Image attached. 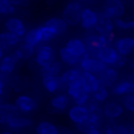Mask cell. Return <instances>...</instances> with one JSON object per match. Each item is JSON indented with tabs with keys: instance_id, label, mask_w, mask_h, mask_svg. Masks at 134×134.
I'll use <instances>...</instances> for the list:
<instances>
[{
	"instance_id": "obj_1",
	"label": "cell",
	"mask_w": 134,
	"mask_h": 134,
	"mask_svg": "<svg viewBox=\"0 0 134 134\" xmlns=\"http://www.w3.org/2000/svg\"><path fill=\"white\" fill-rule=\"evenodd\" d=\"M112 41H113V38L105 37L102 34H98V33L97 34L95 33L87 34L85 38V44L87 47V55L95 57L100 49L111 45Z\"/></svg>"
},
{
	"instance_id": "obj_2",
	"label": "cell",
	"mask_w": 134,
	"mask_h": 134,
	"mask_svg": "<svg viewBox=\"0 0 134 134\" xmlns=\"http://www.w3.org/2000/svg\"><path fill=\"white\" fill-rule=\"evenodd\" d=\"M66 94L71 98L74 105H86L91 99V94H88L83 88L81 79L66 86Z\"/></svg>"
},
{
	"instance_id": "obj_3",
	"label": "cell",
	"mask_w": 134,
	"mask_h": 134,
	"mask_svg": "<svg viewBox=\"0 0 134 134\" xmlns=\"http://www.w3.org/2000/svg\"><path fill=\"white\" fill-rule=\"evenodd\" d=\"M82 8V4H80V2L75 1V0L69 1L61 12V18L65 20V23L68 26H75L80 23Z\"/></svg>"
},
{
	"instance_id": "obj_4",
	"label": "cell",
	"mask_w": 134,
	"mask_h": 134,
	"mask_svg": "<svg viewBox=\"0 0 134 134\" xmlns=\"http://www.w3.org/2000/svg\"><path fill=\"white\" fill-rule=\"evenodd\" d=\"M35 64L41 68L55 61V51L54 48L48 44H40L35 47V54H34Z\"/></svg>"
},
{
	"instance_id": "obj_5",
	"label": "cell",
	"mask_w": 134,
	"mask_h": 134,
	"mask_svg": "<svg viewBox=\"0 0 134 134\" xmlns=\"http://www.w3.org/2000/svg\"><path fill=\"white\" fill-rule=\"evenodd\" d=\"M102 13L112 20L122 18L126 13L125 2L122 0H105L102 6Z\"/></svg>"
},
{
	"instance_id": "obj_6",
	"label": "cell",
	"mask_w": 134,
	"mask_h": 134,
	"mask_svg": "<svg viewBox=\"0 0 134 134\" xmlns=\"http://www.w3.org/2000/svg\"><path fill=\"white\" fill-rule=\"evenodd\" d=\"M106 67L107 66L104 63H101L97 57L93 55L83 57L80 60V63H79V68L82 72H88V73L95 74V75H99Z\"/></svg>"
},
{
	"instance_id": "obj_7",
	"label": "cell",
	"mask_w": 134,
	"mask_h": 134,
	"mask_svg": "<svg viewBox=\"0 0 134 134\" xmlns=\"http://www.w3.org/2000/svg\"><path fill=\"white\" fill-rule=\"evenodd\" d=\"M14 106L19 113L30 114L38 108V102L34 98L28 94H19L14 100Z\"/></svg>"
},
{
	"instance_id": "obj_8",
	"label": "cell",
	"mask_w": 134,
	"mask_h": 134,
	"mask_svg": "<svg viewBox=\"0 0 134 134\" xmlns=\"http://www.w3.org/2000/svg\"><path fill=\"white\" fill-rule=\"evenodd\" d=\"M98 19H99V13L97 11H94L91 7H83L82 12H81V16H80V25L83 30L86 31H91L94 30L97 26Z\"/></svg>"
},
{
	"instance_id": "obj_9",
	"label": "cell",
	"mask_w": 134,
	"mask_h": 134,
	"mask_svg": "<svg viewBox=\"0 0 134 134\" xmlns=\"http://www.w3.org/2000/svg\"><path fill=\"white\" fill-rule=\"evenodd\" d=\"M5 30L7 32L12 33V34L19 37L20 39H23L25 37L26 32H27V28L26 25L20 18H16V16H9L6 19L5 21Z\"/></svg>"
},
{
	"instance_id": "obj_10",
	"label": "cell",
	"mask_w": 134,
	"mask_h": 134,
	"mask_svg": "<svg viewBox=\"0 0 134 134\" xmlns=\"http://www.w3.org/2000/svg\"><path fill=\"white\" fill-rule=\"evenodd\" d=\"M88 114H90V112L85 105H73L69 107L68 112H67L69 120L76 126L85 122L88 118Z\"/></svg>"
},
{
	"instance_id": "obj_11",
	"label": "cell",
	"mask_w": 134,
	"mask_h": 134,
	"mask_svg": "<svg viewBox=\"0 0 134 134\" xmlns=\"http://www.w3.org/2000/svg\"><path fill=\"white\" fill-rule=\"evenodd\" d=\"M114 48L121 57H130L134 53V37H121L113 44Z\"/></svg>"
},
{
	"instance_id": "obj_12",
	"label": "cell",
	"mask_w": 134,
	"mask_h": 134,
	"mask_svg": "<svg viewBox=\"0 0 134 134\" xmlns=\"http://www.w3.org/2000/svg\"><path fill=\"white\" fill-rule=\"evenodd\" d=\"M98 78H99L101 86H105V87H107V88H109V87L112 88L119 81L120 72H119V69L114 68V67L107 66L106 68L98 75Z\"/></svg>"
},
{
	"instance_id": "obj_13",
	"label": "cell",
	"mask_w": 134,
	"mask_h": 134,
	"mask_svg": "<svg viewBox=\"0 0 134 134\" xmlns=\"http://www.w3.org/2000/svg\"><path fill=\"white\" fill-rule=\"evenodd\" d=\"M95 57H97L101 63H104L106 66H109V67L115 66L116 61L120 58V55H119V53L116 52V49L114 48V46H111V45H108V46H106L105 48L100 49Z\"/></svg>"
},
{
	"instance_id": "obj_14",
	"label": "cell",
	"mask_w": 134,
	"mask_h": 134,
	"mask_svg": "<svg viewBox=\"0 0 134 134\" xmlns=\"http://www.w3.org/2000/svg\"><path fill=\"white\" fill-rule=\"evenodd\" d=\"M19 61L20 60L16 58V55L13 52L7 54V55H5L4 58L1 59V61H0V73H1V75L4 76V78L12 75V74L15 72Z\"/></svg>"
},
{
	"instance_id": "obj_15",
	"label": "cell",
	"mask_w": 134,
	"mask_h": 134,
	"mask_svg": "<svg viewBox=\"0 0 134 134\" xmlns=\"http://www.w3.org/2000/svg\"><path fill=\"white\" fill-rule=\"evenodd\" d=\"M114 20L107 18L104 13H99V19H98L97 26L94 30L98 32V34H102L105 37L113 38V32H114Z\"/></svg>"
},
{
	"instance_id": "obj_16",
	"label": "cell",
	"mask_w": 134,
	"mask_h": 134,
	"mask_svg": "<svg viewBox=\"0 0 134 134\" xmlns=\"http://www.w3.org/2000/svg\"><path fill=\"white\" fill-rule=\"evenodd\" d=\"M124 106L118 101H108L102 106V115L109 120H115L124 114Z\"/></svg>"
},
{
	"instance_id": "obj_17",
	"label": "cell",
	"mask_w": 134,
	"mask_h": 134,
	"mask_svg": "<svg viewBox=\"0 0 134 134\" xmlns=\"http://www.w3.org/2000/svg\"><path fill=\"white\" fill-rule=\"evenodd\" d=\"M65 47L71 53H73L74 55H76L80 59L87 55V47H86L85 40L80 39V38H72V39L67 40Z\"/></svg>"
},
{
	"instance_id": "obj_18",
	"label": "cell",
	"mask_w": 134,
	"mask_h": 134,
	"mask_svg": "<svg viewBox=\"0 0 134 134\" xmlns=\"http://www.w3.org/2000/svg\"><path fill=\"white\" fill-rule=\"evenodd\" d=\"M81 83H82L83 88L86 90V92L91 95L101 86L98 75L92 74V73H88V72H82V75H81Z\"/></svg>"
},
{
	"instance_id": "obj_19",
	"label": "cell",
	"mask_w": 134,
	"mask_h": 134,
	"mask_svg": "<svg viewBox=\"0 0 134 134\" xmlns=\"http://www.w3.org/2000/svg\"><path fill=\"white\" fill-rule=\"evenodd\" d=\"M5 126L9 131H23L32 126V120L30 118H27V116H23V115L16 114V115L12 116L7 121V124Z\"/></svg>"
},
{
	"instance_id": "obj_20",
	"label": "cell",
	"mask_w": 134,
	"mask_h": 134,
	"mask_svg": "<svg viewBox=\"0 0 134 134\" xmlns=\"http://www.w3.org/2000/svg\"><path fill=\"white\" fill-rule=\"evenodd\" d=\"M71 98L66 94V93H58L55 94L49 101L51 105V108L54 112H64L67 108H69V105H71Z\"/></svg>"
},
{
	"instance_id": "obj_21",
	"label": "cell",
	"mask_w": 134,
	"mask_h": 134,
	"mask_svg": "<svg viewBox=\"0 0 134 134\" xmlns=\"http://www.w3.org/2000/svg\"><path fill=\"white\" fill-rule=\"evenodd\" d=\"M20 40L21 39L19 37L7 32V31L0 33V47L5 52L11 51V49H15L20 45Z\"/></svg>"
},
{
	"instance_id": "obj_22",
	"label": "cell",
	"mask_w": 134,
	"mask_h": 134,
	"mask_svg": "<svg viewBox=\"0 0 134 134\" xmlns=\"http://www.w3.org/2000/svg\"><path fill=\"white\" fill-rule=\"evenodd\" d=\"M42 87L45 88L47 93L55 94L61 90L63 82L60 80V75H49V76H42Z\"/></svg>"
},
{
	"instance_id": "obj_23",
	"label": "cell",
	"mask_w": 134,
	"mask_h": 134,
	"mask_svg": "<svg viewBox=\"0 0 134 134\" xmlns=\"http://www.w3.org/2000/svg\"><path fill=\"white\" fill-rule=\"evenodd\" d=\"M82 75V71H81L79 67H69L66 71L61 72L60 74V80L63 82V86L66 87L69 83L74 82V81H78L81 79Z\"/></svg>"
},
{
	"instance_id": "obj_24",
	"label": "cell",
	"mask_w": 134,
	"mask_h": 134,
	"mask_svg": "<svg viewBox=\"0 0 134 134\" xmlns=\"http://www.w3.org/2000/svg\"><path fill=\"white\" fill-rule=\"evenodd\" d=\"M35 31V35H37V40H38V44H46V42H49L54 39L55 37L58 35L55 34L53 30L48 27L46 25H41L39 27H34Z\"/></svg>"
},
{
	"instance_id": "obj_25",
	"label": "cell",
	"mask_w": 134,
	"mask_h": 134,
	"mask_svg": "<svg viewBox=\"0 0 134 134\" xmlns=\"http://www.w3.org/2000/svg\"><path fill=\"white\" fill-rule=\"evenodd\" d=\"M16 114H19V112L15 108L14 104L0 101V124L1 125H6L7 121Z\"/></svg>"
},
{
	"instance_id": "obj_26",
	"label": "cell",
	"mask_w": 134,
	"mask_h": 134,
	"mask_svg": "<svg viewBox=\"0 0 134 134\" xmlns=\"http://www.w3.org/2000/svg\"><path fill=\"white\" fill-rule=\"evenodd\" d=\"M133 93V86L131 80H120L112 87V94L115 97H125Z\"/></svg>"
},
{
	"instance_id": "obj_27",
	"label": "cell",
	"mask_w": 134,
	"mask_h": 134,
	"mask_svg": "<svg viewBox=\"0 0 134 134\" xmlns=\"http://www.w3.org/2000/svg\"><path fill=\"white\" fill-rule=\"evenodd\" d=\"M59 59H60L61 64H64V65H66L68 67L79 66V63H80V60H81L80 58H78V57L74 55L73 53H71L65 46L59 49Z\"/></svg>"
},
{
	"instance_id": "obj_28",
	"label": "cell",
	"mask_w": 134,
	"mask_h": 134,
	"mask_svg": "<svg viewBox=\"0 0 134 134\" xmlns=\"http://www.w3.org/2000/svg\"><path fill=\"white\" fill-rule=\"evenodd\" d=\"M13 53L15 54L16 58H18L19 60H28V59H31V58L34 57L35 47L23 42V44H20L15 49H14Z\"/></svg>"
},
{
	"instance_id": "obj_29",
	"label": "cell",
	"mask_w": 134,
	"mask_h": 134,
	"mask_svg": "<svg viewBox=\"0 0 134 134\" xmlns=\"http://www.w3.org/2000/svg\"><path fill=\"white\" fill-rule=\"evenodd\" d=\"M44 25L48 26L51 30H53L55 32L57 35H61L66 32L67 30V24L65 23L63 18H58V16H53V18H49L48 20L45 21Z\"/></svg>"
},
{
	"instance_id": "obj_30",
	"label": "cell",
	"mask_w": 134,
	"mask_h": 134,
	"mask_svg": "<svg viewBox=\"0 0 134 134\" xmlns=\"http://www.w3.org/2000/svg\"><path fill=\"white\" fill-rule=\"evenodd\" d=\"M63 72V65L60 61H53L49 65L41 67L40 68V74L42 76H49V75H60Z\"/></svg>"
},
{
	"instance_id": "obj_31",
	"label": "cell",
	"mask_w": 134,
	"mask_h": 134,
	"mask_svg": "<svg viewBox=\"0 0 134 134\" xmlns=\"http://www.w3.org/2000/svg\"><path fill=\"white\" fill-rule=\"evenodd\" d=\"M35 134H59V127L49 121H41L35 127Z\"/></svg>"
},
{
	"instance_id": "obj_32",
	"label": "cell",
	"mask_w": 134,
	"mask_h": 134,
	"mask_svg": "<svg viewBox=\"0 0 134 134\" xmlns=\"http://www.w3.org/2000/svg\"><path fill=\"white\" fill-rule=\"evenodd\" d=\"M91 97H92V99L94 100V101H97L98 104H102V102H106V100L108 99L109 91H108V88L105 87V86H100Z\"/></svg>"
},
{
	"instance_id": "obj_33",
	"label": "cell",
	"mask_w": 134,
	"mask_h": 134,
	"mask_svg": "<svg viewBox=\"0 0 134 134\" xmlns=\"http://www.w3.org/2000/svg\"><path fill=\"white\" fill-rule=\"evenodd\" d=\"M114 27L120 31H134V19H115L114 20Z\"/></svg>"
},
{
	"instance_id": "obj_34",
	"label": "cell",
	"mask_w": 134,
	"mask_h": 134,
	"mask_svg": "<svg viewBox=\"0 0 134 134\" xmlns=\"http://www.w3.org/2000/svg\"><path fill=\"white\" fill-rule=\"evenodd\" d=\"M15 8L7 0H0V15H12L15 12Z\"/></svg>"
},
{
	"instance_id": "obj_35",
	"label": "cell",
	"mask_w": 134,
	"mask_h": 134,
	"mask_svg": "<svg viewBox=\"0 0 134 134\" xmlns=\"http://www.w3.org/2000/svg\"><path fill=\"white\" fill-rule=\"evenodd\" d=\"M122 106L126 111L131 112L134 114V94H127L125 97H122Z\"/></svg>"
},
{
	"instance_id": "obj_36",
	"label": "cell",
	"mask_w": 134,
	"mask_h": 134,
	"mask_svg": "<svg viewBox=\"0 0 134 134\" xmlns=\"http://www.w3.org/2000/svg\"><path fill=\"white\" fill-rule=\"evenodd\" d=\"M116 134H131L130 128H127L124 125H116Z\"/></svg>"
},
{
	"instance_id": "obj_37",
	"label": "cell",
	"mask_w": 134,
	"mask_h": 134,
	"mask_svg": "<svg viewBox=\"0 0 134 134\" xmlns=\"http://www.w3.org/2000/svg\"><path fill=\"white\" fill-rule=\"evenodd\" d=\"M116 125H107L105 127L104 134H116Z\"/></svg>"
},
{
	"instance_id": "obj_38",
	"label": "cell",
	"mask_w": 134,
	"mask_h": 134,
	"mask_svg": "<svg viewBox=\"0 0 134 134\" xmlns=\"http://www.w3.org/2000/svg\"><path fill=\"white\" fill-rule=\"evenodd\" d=\"M6 90V79L4 76H0V98H2Z\"/></svg>"
},
{
	"instance_id": "obj_39",
	"label": "cell",
	"mask_w": 134,
	"mask_h": 134,
	"mask_svg": "<svg viewBox=\"0 0 134 134\" xmlns=\"http://www.w3.org/2000/svg\"><path fill=\"white\" fill-rule=\"evenodd\" d=\"M9 4H12L14 7H18V6H21V5L25 4L26 0H7Z\"/></svg>"
},
{
	"instance_id": "obj_40",
	"label": "cell",
	"mask_w": 134,
	"mask_h": 134,
	"mask_svg": "<svg viewBox=\"0 0 134 134\" xmlns=\"http://www.w3.org/2000/svg\"><path fill=\"white\" fill-rule=\"evenodd\" d=\"M83 134H104V132H101L100 128H91V130H88Z\"/></svg>"
},
{
	"instance_id": "obj_41",
	"label": "cell",
	"mask_w": 134,
	"mask_h": 134,
	"mask_svg": "<svg viewBox=\"0 0 134 134\" xmlns=\"http://www.w3.org/2000/svg\"><path fill=\"white\" fill-rule=\"evenodd\" d=\"M59 134H73V132L67 127H59Z\"/></svg>"
},
{
	"instance_id": "obj_42",
	"label": "cell",
	"mask_w": 134,
	"mask_h": 134,
	"mask_svg": "<svg viewBox=\"0 0 134 134\" xmlns=\"http://www.w3.org/2000/svg\"><path fill=\"white\" fill-rule=\"evenodd\" d=\"M4 57H5V51L1 48V47H0V61H1V59L4 58Z\"/></svg>"
},
{
	"instance_id": "obj_43",
	"label": "cell",
	"mask_w": 134,
	"mask_h": 134,
	"mask_svg": "<svg viewBox=\"0 0 134 134\" xmlns=\"http://www.w3.org/2000/svg\"><path fill=\"white\" fill-rule=\"evenodd\" d=\"M0 134H12V132H11V131H2Z\"/></svg>"
},
{
	"instance_id": "obj_44",
	"label": "cell",
	"mask_w": 134,
	"mask_h": 134,
	"mask_svg": "<svg viewBox=\"0 0 134 134\" xmlns=\"http://www.w3.org/2000/svg\"><path fill=\"white\" fill-rule=\"evenodd\" d=\"M75 1H78V2H80V4H82V2H86V1H88V0H75Z\"/></svg>"
},
{
	"instance_id": "obj_45",
	"label": "cell",
	"mask_w": 134,
	"mask_h": 134,
	"mask_svg": "<svg viewBox=\"0 0 134 134\" xmlns=\"http://www.w3.org/2000/svg\"><path fill=\"white\" fill-rule=\"evenodd\" d=\"M131 81H132V86H133V94H134V78L131 79Z\"/></svg>"
},
{
	"instance_id": "obj_46",
	"label": "cell",
	"mask_w": 134,
	"mask_h": 134,
	"mask_svg": "<svg viewBox=\"0 0 134 134\" xmlns=\"http://www.w3.org/2000/svg\"><path fill=\"white\" fill-rule=\"evenodd\" d=\"M131 134H134V126H132V127H131Z\"/></svg>"
},
{
	"instance_id": "obj_47",
	"label": "cell",
	"mask_w": 134,
	"mask_h": 134,
	"mask_svg": "<svg viewBox=\"0 0 134 134\" xmlns=\"http://www.w3.org/2000/svg\"><path fill=\"white\" fill-rule=\"evenodd\" d=\"M0 76H2V75H1V73H0Z\"/></svg>"
},
{
	"instance_id": "obj_48",
	"label": "cell",
	"mask_w": 134,
	"mask_h": 134,
	"mask_svg": "<svg viewBox=\"0 0 134 134\" xmlns=\"http://www.w3.org/2000/svg\"><path fill=\"white\" fill-rule=\"evenodd\" d=\"M133 8H134V4H133Z\"/></svg>"
}]
</instances>
